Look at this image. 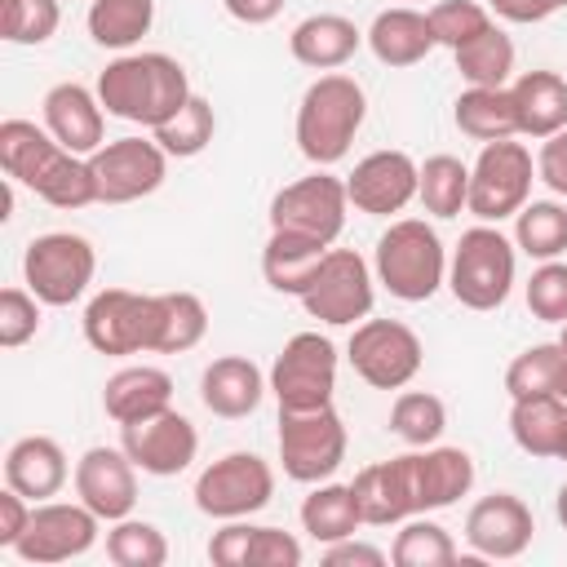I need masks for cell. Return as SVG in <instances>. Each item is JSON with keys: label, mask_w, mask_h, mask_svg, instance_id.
Wrapping results in <instances>:
<instances>
[{"label": "cell", "mask_w": 567, "mask_h": 567, "mask_svg": "<svg viewBox=\"0 0 567 567\" xmlns=\"http://www.w3.org/2000/svg\"><path fill=\"white\" fill-rule=\"evenodd\" d=\"M0 168L9 182L27 186L31 195H40L53 208H84L97 204L93 190V173L84 155H71L49 128L31 124V120H4L0 124Z\"/></svg>", "instance_id": "cell-1"}, {"label": "cell", "mask_w": 567, "mask_h": 567, "mask_svg": "<svg viewBox=\"0 0 567 567\" xmlns=\"http://www.w3.org/2000/svg\"><path fill=\"white\" fill-rule=\"evenodd\" d=\"M93 89L106 115L142 128H159L195 97L186 66L168 53H120L115 62L102 66Z\"/></svg>", "instance_id": "cell-2"}, {"label": "cell", "mask_w": 567, "mask_h": 567, "mask_svg": "<svg viewBox=\"0 0 567 567\" xmlns=\"http://www.w3.org/2000/svg\"><path fill=\"white\" fill-rule=\"evenodd\" d=\"M368 120V93L354 75L341 71H323L319 80L306 84L301 102H297V151L315 164V168H332L350 155V142L359 137Z\"/></svg>", "instance_id": "cell-3"}, {"label": "cell", "mask_w": 567, "mask_h": 567, "mask_svg": "<svg viewBox=\"0 0 567 567\" xmlns=\"http://www.w3.org/2000/svg\"><path fill=\"white\" fill-rule=\"evenodd\" d=\"M372 275L399 301H430L447 284V248L430 221L399 217L377 239Z\"/></svg>", "instance_id": "cell-4"}, {"label": "cell", "mask_w": 567, "mask_h": 567, "mask_svg": "<svg viewBox=\"0 0 567 567\" xmlns=\"http://www.w3.org/2000/svg\"><path fill=\"white\" fill-rule=\"evenodd\" d=\"M518 275V248L501 226L478 221L461 230L452 257H447V288L465 310H496L505 306Z\"/></svg>", "instance_id": "cell-5"}, {"label": "cell", "mask_w": 567, "mask_h": 567, "mask_svg": "<svg viewBox=\"0 0 567 567\" xmlns=\"http://www.w3.org/2000/svg\"><path fill=\"white\" fill-rule=\"evenodd\" d=\"M350 447L346 421L332 403L323 408H279V461L292 483H323L341 470Z\"/></svg>", "instance_id": "cell-6"}, {"label": "cell", "mask_w": 567, "mask_h": 567, "mask_svg": "<svg viewBox=\"0 0 567 567\" xmlns=\"http://www.w3.org/2000/svg\"><path fill=\"white\" fill-rule=\"evenodd\" d=\"M532 182H536V159L523 142H514V137L483 142L478 159L470 164V204H465V213L496 226L532 199Z\"/></svg>", "instance_id": "cell-7"}, {"label": "cell", "mask_w": 567, "mask_h": 567, "mask_svg": "<svg viewBox=\"0 0 567 567\" xmlns=\"http://www.w3.org/2000/svg\"><path fill=\"white\" fill-rule=\"evenodd\" d=\"M97 275V252L84 235L75 230H49L35 235L22 252V284L44 301V306H71L89 292Z\"/></svg>", "instance_id": "cell-8"}, {"label": "cell", "mask_w": 567, "mask_h": 567, "mask_svg": "<svg viewBox=\"0 0 567 567\" xmlns=\"http://www.w3.org/2000/svg\"><path fill=\"white\" fill-rule=\"evenodd\" d=\"M306 306L310 319L328 323V328H354L372 315L377 301V275L372 266L354 252V248H328L310 288L297 297Z\"/></svg>", "instance_id": "cell-9"}, {"label": "cell", "mask_w": 567, "mask_h": 567, "mask_svg": "<svg viewBox=\"0 0 567 567\" xmlns=\"http://www.w3.org/2000/svg\"><path fill=\"white\" fill-rule=\"evenodd\" d=\"M275 496V470L257 452H226L195 478V509L226 523V518H252Z\"/></svg>", "instance_id": "cell-10"}, {"label": "cell", "mask_w": 567, "mask_h": 567, "mask_svg": "<svg viewBox=\"0 0 567 567\" xmlns=\"http://www.w3.org/2000/svg\"><path fill=\"white\" fill-rule=\"evenodd\" d=\"M346 359L372 390H403L421 372L425 350H421V337L403 319H372L368 315L363 323H354Z\"/></svg>", "instance_id": "cell-11"}, {"label": "cell", "mask_w": 567, "mask_h": 567, "mask_svg": "<svg viewBox=\"0 0 567 567\" xmlns=\"http://www.w3.org/2000/svg\"><path fill=\"white\" fill-rule=\"evenodd\" d=\"M97 204H133L164 186L168 151L155 137H115L89 155Z\"/></svg>", "instance_id": "cell-12"}, {"label": "cell", "mask_w": 567, "mask_h": 567, "mask_svg": "<svg viewBox=\"0 0 567 567\" xmlns=\"http://www.w3.org/2000/svg\"><path fill=\"white\" fill-rule=\"evenodd\" d=\"M337 390V346L323 332H297L270 363V394L279 408H323Z\"/></svg>", "instance_id": "cell-13"}, {"label": "cell", "mask_w": 567, "mask_h": 567, "mask_svg": "<svg viewBox=\"0 0 567 567\" xmlns=\"http://www.w3.org/2000/svg\"><path fill=\"white\" fill-rule=\"evenodd\" d=\"M97 532H102V518L80 496L75 501H40L31 509L27 532L18 536L13 554L22 563H35V567L71 563L97 545Z\"/></svg>", "instance_id": "cell-14"}, {"label": "cell", "mask_w": 567, "mask_h": 567, "mask_svg": "<svg viewBox=\"0 0 567 567\" xmlns=\"http://www.w3.org/2000/svg\"><path fill=\"white\" fill-rule=\"evenodd\" d=\"M84 341L97 354H142L155 350V292L102 288L84 306Z\"/></svg>", "instance_id": "cell-15"}, {"label": "cell", "mask_w": 567, "mask_h": 567, "mask_svg": "<svg viewBox=\"0 0 567 567\" xmlns=\"http://www.w3.org/2000/svg\"><path fill=\"white\" fill-rule=\"evenodd\" d=\"M346 213H350L346 182L319 168V173L297 177L284 190H275V199H270V230H297V235L332 244L346 230Z\"/></svg>", "instance_id": "cell-16"}, {"label": "cell", "mask_w": 567, "mask_h": 567, "mask_svg": "<svg viewBox=\"0 0 567 567\" xmlns=\"http://www.w3.org/2000/svg\"><path fill=\"white\" fill-rule=\"evenodd\" d=\"M120 447L133 456V465L151 478H173L182 470H190L195 452H199V430L190 416L164 408L146 421L120 425Z\"/></svg>", "instance_id": "cell-17"}, {"label": "cell", "mask_w": 567, "mask_h": 567, "mask_svg": "<svg viewBox=\"0 0 567 567\" xmlns=\"http://www.w3.org/2000/svg\"><path fill=\"white\" fill-rule=\"evenodd\" d=\"M399 465H403V483H408V496H412L416 514L447 509L474 487V456L465 447L430 443V447L403 452Z\"/></svg>", "instance_id": "cell-18"}, {"label": "cell", "mask_w": 567, "mask_h": 567, "mask_svg": "<svg viewBox=\"0 0 567 567\" xmlns=\"http://www.w3.org/2000/svg\"><path fill=\"white\" fill-rule=\"evenodd\" d=\"M71 483H75V496L102 518V523H115V518H128L133 505H137V465L124 447H89L75 470H71Z\"/></svg>", "instance_id": "cell-19"}, {"label": "cell", "mask_w": 567, "mask_h": 567, "mask_svg": "<svg viewBox=\"0 0 567 567\" xmlns=\"http://www.w3.org/2000/svg\"><path fill=\"white\" fill-rule=\"evenodd\" d=\"M416 182H421V164L408 151H372L346 177V195L359 213L390 217L416 199Z\"/></svg>", "instance_id": "cell-20"}, {"label": "cell", "mask_w": 567, "mask_h": 567, "mask_svg": "<svg viewBox=\"0 0 567 567\" xmlns=\"http://www.w3.org/2000/svg\"><path fill=\"white\" fill-rule=\"evenodd\" d=\"M532 536H536V518L527 501L514 492L478 496L465 514V540L478 558H518L527 554Z\"/></svg>", "instance_id": "cell-21"}, {"label": "cell", "mask_w": 567, "mask_h": 567, "mask_svg": "<svg viewBox=\"0 0 567 567\" xmlns=\"http://www.w3.org/2000/svg\"><path fill=\"white\" fill-rule=\"evenodd\" d=\"M44 128L71 151V155H93L106 142V111L97 102V89H84L75 80H62L44 93Z\"/></svg>", "instance_id": "cell-22"}, {"label": "cell", "mask_w": 567, "mask_h": 567, "mask_svg": "<svg viewBox=\"0 0 567 567\" xmlns=\"http://www.w3.org/2000/svg\"><path fill=\"white\" fill-rule=\"evenodd\" d=\"M270 390V377L248 354H221L199 372V399L213 416L239 421L261 408V394Z\"/></svg>", "instance_id": "cell-23"}, {"label": "cell", "mask_w": 567, "mask_h": 567, "mask_svg": "<svg viewBox=\"0 0 567 567\" xmlns=\"http://www.w3.org/2000/svg\"><path fill=\"white\" fill-rule=\"evenodd\" d=\"M71 478V465H66V452L58 439L49 434H27L18 439L9 452H4V483L13 492H22L31 505L40 501H53Z\"/></svg>", "instance_id": "cell-24"}, {"label": "cell", "mask_w": 567, "mask_h": 567, "mask_svg": "<svg viewBox=\"0 0 567 567\" xmlns=\"http://www.w3.org/2000/svg\"><path fill=\"white\" fill-rule=\"evenodd\" d=\"M164 408H173V377L155 363H128V368L111 372L102 385V412L115 425L146 421Z\"/></svg>", "instance_id": "cell-25"}, {"label": "cell", "mask_w": 567, "mask_h": 567, "mask_svg": "<svg viewBox=\"0 0 567 567\" xmlns=\"http://www.w3.org/2000/svg\"><path fill=\"white\" fill-rule=\"evenodd\" d=\"M368 49L381 66H416L439 40H434V27H430V13L412 9V4H394V9H381L368 27Z\"/></svg>", "instance_id": "cell-26"}, {"label": "cell", "mask_w": 567, "mask_h": 567, "mask_svg": "<svg viewBox=\"0 0 567 567\" xmlns=\"http://www.w3.org/2000/svg\"><path fill=\"white\" fill-rule=\"evenodd\" d=\"M363 44V31L341 13H310L292 27L288 53L310 71H341Z\"/></svg>", "instance_id": "cell-27"}, {"label": "cell", "mask_w": 567, "mask_h": 567, "mask_svg": "<svg viewBox=\"0 0 567 567\" xmlns=\"http://www.w3.org/2000/svg\"><path fill=\"white\" fill-rule=\"evenodd\" d=\"M509 97L523 137L545 142L567 128V80L558 71H523L518 80H509Z\"/></svg>", "instance_id": "cell-28"}, {"label": "cell", "mask_w": 567, "mask_h": 567, "mask_svg": "<svg viewBox=\"0 0 567 567\" xmlns=\"http://www.w3.org/2000/svg\"><path fill=\"white\" fill-rule=\"evenodd\" d=\"M332 244L323 239H310V235H297V230H270L266 248H261V279L284 292V297H301L323 261Z\"/></svg>", "instance_id": "cell-29"}, {"label": "cell", "mask_w": 567, "mask_h": 567, "mask_svg": "<svg viewBox=\"0 0 567 567\" xmlns=\"http://www.w3.org/2000/svg\"><path fill=\"white\" fill-rule=\"evenodd\" d=\"M354 492V505H359V518L368 527H394L403 518H412V496H408V483H403V465L399 456L390 461H377V465H363L350 483Z\"/></svg>", "instance_id": "cell-30"}, {"label": "cell", "mask_w": 567, "mask_h": 567, "mask_svg": "<svg viewBox=\"0 0 567 567\" xmlns=\"http://www.w3.org/2000/svg\"><path fill=\"white\" fill-rule=\"evenodd\" d=\"M509 434L536 461H558L567 434V399L558 394H523L509 403Z\"/></svg>", "instance_id": "cell-31"}, {"label": "cell", "mask_w": 567, "mask_h": 567, "mask_svg": "<svg viewBox=\"0 0 567 567\" xmlns=\"http://www.w3.org/2000/svg\"><path fill=\"white\" fill-rule=\"evenodd\" d=\"M363 527L359 518V505H354V492L350 483H310V496L301 501V532L319 545H332V540H346Z\"/></svg>", "instance_id": "cell-32"}, {"label": "cell", "mask_w": 567, "mask_h": 567, "mask_svg": "<svg viewBox=\"0 0 567 567\" xmlns=\"http://www.w3.org/2000/svg\"><path fill=\"white\" fill-rule=\"evenodd\" d=\"M208 332V306L195 292H155V350L151 354H186Z\"/></svg>", "instance_id": "cell-33"}, {"label": "cell", "mask_w": 567, "mask_h": 567, "mask_svg": "<svg viewBox=\"0 0 567 567\" xmlns=\"http://www.w3.org/2000/svg\"><path fill=\"white\" fill-rule=\"evenodd\" d=\"M452 120L465 137L474 142H501V137H518V120H514V97L509 89H465L452 102Z\"/></svg>", "instance_id": "cell-34"}, {"label": "cell", "mask_w": 567, "mask_h": 567, "mask_svg": "<svg viewBox=\"0 0 567 567\" xmlns=\"http://www.w3.org/2000/svg\"><path fill=\"white\" fill-rule=\"evenodd\" d=\"M452 58H456L461 80L474 89H509V80H514V40L496 22L483 35H474L470 44L452 49Z\"/></svg>", "instance_id": "cell-35"}, {"label": "cell", "mask_w": 567, "mask_h": 567, "mask_svg": "<svg viewBox=\"0 0 567 567\" xmlns=\"http://www.w3.org/2000/svg\"><path fill=\"white\" fill-rule=\"evenodd\" d=\"M514 248L532 261H554L567 252V204L558 199H527L514 213Z\"/></svg>", "instance_id": "cell-36"}, {"label": "cell", "mask_w": 567, "mask_h": 567, "mask_svg": "<svg viewBox=\"0 0 567 567\" xmlns=\"http://www.w3.org/2000/svg\"><path fill=\"white\" fill-rule=\"evenodd\" d=\"M89 35L102 49L128 53L155 22V0H89Z\"/></svg>", "instance_id": "cell-37"}, {"label": "cell", "mask_w": 567, "mask_h": 567, "mask_svg": "<svg viewBox=\"0 0 567 567\" xmlns=\"http://www.w3.org/2000/svg\"><path fill=\"white\" fill-rule=\"evenodd\" d=\"M461 554H456V540L443 523L425 518V514H412L399 523V536L390 545V563L394 567H452Z\"/></svg>", "instance_id": "cell-38"}, {"label": "cell", "mask_w": 567, "mask_h": 567, "mask_svg": "<svg viewBox=\"0 0 567 567\" xmlns=\"http://www.w3.org/2000/svg\"><path fill=\"white\" fill-rule=\"evenodd\" d=\"M416 199L430 217H456L470 204V164H461L456 155H430L421 164Z\"/></svg>", "instance_id": "cell-39"}, {"label": "cell", "mask_w": 567, "mask_h": 567, "mask_svg": "<svg viewBox=\"0 0 567 567\" xmlns=\"http://www.w3.org/2000/svg\"><path fill=\"white\" fill-rule=\"evenodd\" d=\"M390 430L408 443V447H430L443 439L447 430V408L439 394L430 390H399L394 408H390Z\"/></svg>", "instance_id": "cell-40"}, {"label": "cell", "mask_w": 567, "mask_h": 567, "mask_svg": "<svg viewBox=\"0 0 567 567\" xmlns=\"http://www.w3.org/2000/svg\"><path fill=\"white\" fill-rule=\"evenodd\" d=\"M217 133V115H213V102L208 97H190L173 120H164L159 128H151V137L168 151V159H190L199 155Z\"/></svg>", "instance_id": "cell-41"}, {"label": "cell", "mask_w": 567, "mask_h": 567, "mask_svg": "<svg viewBox=\"0 0 567 567\" xmlns=\"http://www.w3.org/2000/svg\"><path fill=\"white\" fill-rule=\"evenodd\" d=\"M106 558L115 567H164L168 563V540L155 523L146 518H115L106 532Z\"/></svg>", "instance_id": "cell-42"}, {"label": "cell", "mask_w": 567, "mask_h": 567, "mask_svg": "<svg viewBox=\"0 0 567 567\" xmlns=\"http://www.w3.org/2000/svg\"><path fill=\"white\" fill-rule=\"evenodd\" d=\"M558 368H563V346H558V341L527 346V350L514 354V363L505 368V390H509V399H523V394H558Z\"/></svg>", "instance_id": "cell-43"}, {"label": "cell", "mask_w": 567, "mask_h": 567, "mask_svg": "<svg viewBox=\"0 0 567 567\" xmlns=\"http://www.w3.org/2000/svg\"><path fill=\"white\" fill-rule=\"evenodd\" d=\"M62 27L58 0H0V35L9 44H44Z\"/></svg>", "instance_id": "cell-44"}, {"label": "cell", "mask_w": 567, "mask_h": 567, "mask_svg": "<svg viewBox=\"0 0 567 567\" xmlns=\"http://www.w3.org/2000/svg\"><path fill=\"white\" fill-rule=\"evenodd\" d=\"M430 27H434V40L443 49H461L492 27V9L478 0H439L430 9Z\"/></svg>", "instance_id": "cell-45"}, {"label": "cell", "mask_w": 567, "mask_h": 567, "mask_svg": "<svg viewBox=\"0 0 567 567\" xmlns=\"http://www.w3.org/2000/svg\"><path fill=\"white\" fill-rule=\"evenodd\" d=\"M527 310L540 323H567V261H540L527 279Z\"/></svg>", "instance_id": "cell-46"}, {"label": "cell", "mask_w": 567, "mask_h": 567, "mask_svg": "<svg viewBox=\"0 0 567 567\" xmlns=\"http://www.w3.org/2000/svg\"><path fill=\"white\" fill-rule=\"evenodd\" d=\"M40 297L22 284H13V288H4L0 292V346L4 350H18V346H27L35 332H40Z\"/></svg>", "instance_id": "cell-47"}, {"label": "cell", "mask_w": 567, "mask_h": 567, "mask_svg": "<svg viewBox=\"0 0 567 567\" xmlns=\"http://www.w3.org/2000/svg\"><path fill=\"white\" fill-rule=\"evenodd\" d=\"M301 563V540L284 527H257L248 532V554L244 567H297Z\"/></svg>", "instance_id": "cell-48"}, {"label": "cell", "mask_w": 567, "mask_h": 567, "mask_svg": "<svg viewBox=\"0 0 567 567\" xmlns=\"http://www.w3.org/2000/svg\"><path fill=\"white\" fill-rule=\"evenodd\" d=\"M536 177H540L554 195L567 199V128H558L554 137L540 142V151H536Z\"/></svg>", "instance_id": "cell-49"}, {"label": "cell", "mask_w": 567, "mask_h": 567, "mask_svg": "<svg viewBox=\"0 0 567 567\" xmlns=\"http://www.w3.org/2000/svg\"><path fill=\"white\" fill-rule=\"evenodd\" d=\"M323 563H328V567H385V563H390V554H385V549H377V545H368V540L346 536V540L323 545Z\"/></svg>", "instance_id": "cell-50"}, {"label": "cell", "mask_w": 567, "mask_h": 567, "mask_svg": "<svg viewBox=\"0 0 567 567\" xmlns=\"http://www.w3.org/2000/svg\"><path fill=\"white\" fill-rule=\"evenodd\" d=\"M31 501L22 496V492H13L9 483H4V492H0V549H13L18 545V536L27 532V523H31Z\"/></svg>", "instance_id": "cell-51"}, {"label": "cell", "mask_w": 567, "mask_h": 567, "mask_svg": "<svg viewBox=\"0 0 567 567\" xmlns=\"http://www.w3.org/2000/svg\"><path fill=\"white\" fill-rule=\"evenodd\" d=\"M496 18H505V22H518V27H527V22H545L549 13H558V4L554 0H483Z\"/></svg>", "instance_id": "cell-52"}, {"label": "cell", "mask_w": 567, "mask_h": 567, "mask_svg": "<svg viewBox=\"0 0 567 567\" xmlns=\"http://www.w3.org/2000/svg\"><path fill=\"white\" fill-rule=\"evenodd\" d=\"M221 9L244 27H266L284 13V0H221Z\"/></svg>", "instance_id": "cell-53"}, {"label": "cell", "mask_w": 567, "mask_h": 567, "mask_svg": "<svg viewBox=\"0 0 567 567\" xmlns=\"http://www.w3.org/2000/svg\"><path fill=\"white\" fill-rule=\"evenodd\" d=\"M554 514H558V527L567 532V483L558 487V496H554Z\"/></svg>", "instance_id": "cell-54"}, {"label": "cell", "mask_w": 567, "mask_h": 567, "mask_svg": "<svg viewBox=\"0 0 567 567\" xmlns=\"http://www.w3.org/2000/svg\"><path fill=\"white\" fill-rule=\"evenodd\" d=\"M558 399H567V350H563V368H558Z\"/></svg>", "instance_id": "cell-55"}, {"label": "cell", "mask_w": 567, "mask_h": 567, "mask_svg": "<svg viewBox=\"0 0 567 567\" xmlns=\"http://www.w3.org/2000/svg\"><path fill=\"white\" fill-rule=\"evenodd\" d=\"M558 328H563V332H558V346L567 350V323H558Z\"/></svg>", "instance_id": "cell-56"}, {"label": "cell", "mask_w": 567, "mask_h": 567, "mask_svg": "<svg viewBox=\"0 0 567 567\" xmlns=\"http://www.w3.org/2000/svg\"><path fill=\"white\" fill-rule=\"evenodd\" d=\"M558 461H567V434H563V447H558Z\"/></svg>", "instance_id": "cell-57"}, {"label": "cell", "mask_w": 567, "mask_h": 567, "mask_svg": "<svg viewBox=\"0 0 567 567\" xmlns=\"http://www.w3.org/2000/svg\"><path fill=\"white\" fill-rule=\"evenodd\" d=\"M554 4H558V9H567V0H554Z\"/></svg>", "instance_id": "cell-58"}]
</instances>
